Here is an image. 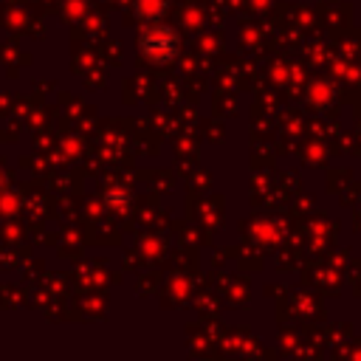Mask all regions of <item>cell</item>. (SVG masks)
Returning a JSON list of instances; mask_svg holds the SVG:
<instances>
[{"label": "cell", "instance_id": "cell-1", "mask_svg": "<svg viewBox=\"0 0 361 361\" xmlns=\"http://www.w3.org/2000/svg\"><path fill=\"white\" fill-rule=\"evenodd\" d=\"M180 51V37L166 23H149L138 34V54L155 65H169Z\"/></svg>", "mask_w": 361, "mask_h": 361}, {"label": "cell", "instance_id": "cell-3", "mask_svg": "<svg viewBox=\"0 0 361 361\" xmlns=\"http://www.w3.org/2000/svg\"><path fill=\"white\" fill-rule=\"evenodd\" d=\"M127 200H130L127 186H118V189H110V192H107V203H110V206H124Z\"/></svg>", "mask_w": 361, "mask_h": 361}, {"label": "cell", "instance_id": "cell-2", "mask_svg": "<svg viewBox=\"0 0 361 361\" xmlns=\"http://www.w3.org/2000/svg\"><path fill=\"white\" fill-rule=\"evenodd\" d=\"M135 14L144 20V23H155L164 11H166V0H135Z\"/></svg>", "mask_w": 361, "mask_h": 361}, {"label": "cell", "instance_id": "cell-4", "mask_svg": "<svg viewBox=\"0 0 361 361\" xmlns=\"http://www.w3.org/2000/svg\"><path fill=\"white\" fill-rule=\"evenodd\" d=\"M3 186H6V180H3V175H0V192H3Z\"/></svg>", "mask_w": 361, "mask_h": 361}]
</instances>
